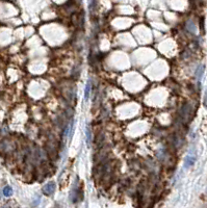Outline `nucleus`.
<instances>
[{
    "label": "nucleus",
    "instance_id": "nucleus-9",
    "mask_svg": "<svg viewBox=\"0 0 207 208\" xmlns=\"http://www.w3.org/2000/svg\"><path fill=\"white\" fill-rule=\"evenodd\" d=\"M73 3H75V4H77V3H79V2H81V0H71Z\"/></svg>",
    "mask_w": 207,
    "mask_h": 208
},
{
    "label": "nucleus",
    "instance_id": "nucleus-3",
    "mask_svg": "<svg viewBox=\"0 0 207 208\" xmlns=\"http://www.w3.org/2000/svg\"><path fill=\"white\" fill-rule=\"evenodd\" d=\"M203 74H204V66L200 65L199 67L197 68V70H196V77H197L198 81H200L202 79Z\"/></svg>",
    "mask_w": 207,
    "mask_h": 208
},
{
    "label": "nucleus",
    "instance_id": "nucleus-1",
    "mask_svg": "<svg viewBox=\"0 0 207 208\" xmlns=\"http://www.w3.org/2000/svg\"><path fill=\"white\" fill-rule=\"evenodd\" d=\"M43 194L46 196H51L53 192H55V183L54 182H48L47 184H45L42 188Z\"/></svg>",
    "mask_w": 207,
    "mask_h": 208
},
{
    "label": "nucleus",
    "instance_id": "nucleus-8",
    "mask_svg": "<svg viewBox=\"0 0 207 208\" xmlns=\"http://www.w3.org/2000/svg\"><path fill=\"white\" fill-rule=\"evenodd\" d=\"M204 106L207 108V91L205 93V96H204Z\"/></svg>",
    "mask_w": 207,
    "mask_h": 208
},
{
    "label": "nucleus",
    "instance_id": "nucleus-4",
    "mask_svg": "<svg viewBox=\"0 0 207 208\" xmlns=\"http://www.w3.org/2000/svg\"><path fill=\"white\" fill-rule=\"evenodd\" d=\"M90 93H91V82L88 81L86 86V88H84V100H88V97H90Z\"/></svg>",
    "mask_w": 207,
    "mask_h": 208
},
{
    "label": "nucleus",
    "instance_id": "nucleus-2",
    "mask_svg": "<svg viewBox=\"0 0 207 208\" xmlns=\"http://www.w3.org/2000/svg\"><path fill=\"white\" fill-rule=\"evenodd\" d=\"M196 156L194 155H187L184 159V168H191L192 166H194L196 162Z\"/></svg>",
    "mask_w": 207,
    "mask_h": 208
},
{
    "label": "nucleus",
    "instance_id": "nucleus-6",
    "mask_svg": "<svg viewBox=\"0 0 207 208\" xmlns=\"http://www.w3.org/2000/svg\"><path fill=\"white\" fill-rule=\"evenodd\" d=\"M86 143H88V145H90L92 142V135H91V130H90L88 127H86Z\"/></svg>",
    "mask_w": 207,
    "mask_h": 208
},
{
    "label": "nucleus",
    "instance_id": "nucleus-7",
    "mask_svg": "<svg viewBox=\"0 0 207 208\" xmlns=\"http://www.w3.org/2000/svg\"><path fill=\"white\" fill-rule=\"evenodd\" d=\"M187 29H188L191 32H195L196 31V27H195V24L193 23L192 21H188L187 22Z\"/></svg>",
    "mask_w": 207,
    "mask_h": 208
},
{
    "label": "nucleus",
    "instance_id": "nucleus-5",
    "mask_svg": "<svg viewBox=\"0 0 207 208\" xmlns=\"http://www.w3.org/2000/svg\"><path fill=\"white\" fill-rule=\"evenodd\" d=\"M12 194H13V190H12L10 186H5L4 188H3V195H4L5 197H10Z\"/></svg>",
    "mask_w": 207,
    "mask_h": 208
}]
</instances>
